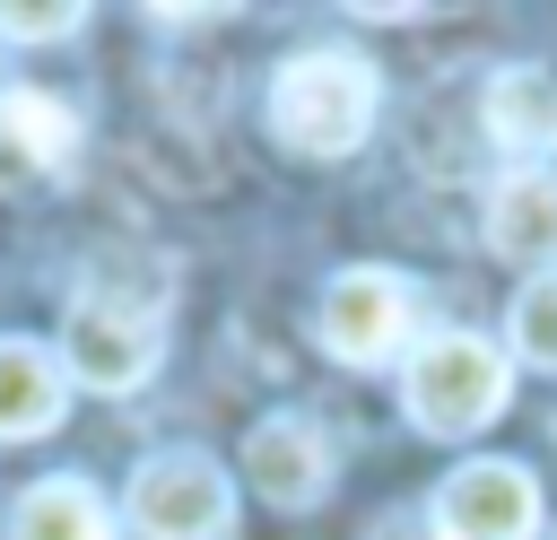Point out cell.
Returning a JSON list of instances; mask_svg holds the SVG:
<instances>
[{
	"label": "cell",
	"mask_w": 557,
	"mask_h": 540,
	"mask_svg": "<svg viewBox=\"0 0 557 540\" xmlns=\"http://www.w3.org/2000/svg\"><path fill=\"white\" fill-rule=\"evenodd\" d=\"M505 401H513V375H505V357H496L487 340L435 331V340L409 348V375H400L409 427H426V435H479Z\"/></svg>",
	"instance_id": "obj_2"
},
{
	"label": "cell",
	"mask_w": 557,
	"mask_h": 540,
	"mask_svg": "<svg viewBox=\"0 0 557 540\" xmlns=\"http://www.w3.org/2000/svg\"><path fill=\"white\" fill-rule=\"evenodd\" d=\"M479 122H487V139L513 148V157H548V148H557V70H540V61L496 70L487 96H479Z\"/></svg>",
	"instance_id": "obj_9"
},
{
	"label": "cell",
	"mask_w": 557,
	"mask_h": 540,
	"mask_svg": "<svg viewBox=\"0 0 557 540\" xmlns=\"http://www.w3.org/2000/svg\"><path fill=\"white\" fill-rule=\"evenodd\" d=\"M87 17L78 9H0V35L9 44H61V35H78Z\"/></svg>",
	"instance_id": "obj_14"
},
{
	"label": "cell",
	"mask_w": 557,
	"mask_h": 540,
	"mask_svg": "<svg viewBox=\"0 0 557 540\" xmlns=\"http://www.w3.org/2000/svg\"><path fill=\"white\" fill-rule=\"evenodd\" d=\"M487 244L505 261H557V174H540V165L505 174L487 200Z\"/></svg>",
	"instance_id": "obj_10"
},
{
	"label": "cell",
	"mask_w": 557,
	"mask_h": 540,
	"mask_svg": "<svg viewBox=\"0 0 557 540\" xmlns=\"http://www.w3.org/2000/svg\"><path fill=\"white\" fill-rule=\"evenodd\" d=\"M513 348L557 375V270H540V279L513 296Z\"/></svg>",
	"instance_id": "obj_13"
},
{
	"label": "cell",
	"mask_w": 557,
	"mask_h": 540,
	"mask_svg": "<svg viewBox=\"0 0 557 540\" xmlns=\"http://www.w3.org/2000/svg\"><path fill=\"white\" fill-rule=\"evenodd\" d=\"M9 540H113V514L87 479H35L9 514Z\"/></svg>",
	"instance_id": "obj_12"
},
{
	"label": "cell",
	"mask_w": 557,
	"mask_h": 540,
	"mask_svg": "<svg viewBox=\"0 0 557 540\" xmlns=\"http://www.w3.org/2000/svg\"><path fill=\"white\" fill-rule=\"evenodd\" d=\"M409 322H418V296H409L400 270H339L322 287V314H313L322 348L348 357V366H383L409 340Z\"/></svg>",
	"instance_id": "obj_4"
},
{
	"label": "cell",
	"mask_w": 557,
	"mask_h": 540,
	"mask_svg": "<svg viewBox=\"0 0 557 540\" xmlns=\"http://www.w3.org/2000/svg\"><path fill=\"white\" fill-rule=\"evenodd\" d=\"M540 523V488L513 462H461L435 488V531L444 540H522Z\"/></svg>",
	"instance_id": "obj_6"
},
{
	"label": "cell",
	"mask_w": 557,
	"mask_h": 540,
	"mask_svg": "<svg viewBox=\"0 0 557 540\" xmlns=\"http://www.w3.org/2000/svg\"><path fill=\"white\" fill-rule=\"evenodd\" d=\"M78 165V113L44 87L0 96V192H44Z\"/></svg>",
	"instance_id": "obj_7"
},
{
	"label": "cell",
	"mask_w": 557,
	"mask_h": 540,
	"mask_svg": "<svg viewBox=\"0 0 557 540\" xmlns=\"http://www.w3.org/2000/svg\"><path fill=\"white\" fill-rule=\"evenodd\" d=\"M374 113H383V78L348 44H313L270 78V139L296 157H348L374 131Z\"/></svg>",
	"instance_id": "obj_1"
},
{
	"label": "cell",
	"mask_w": 557,
	"mask_h": 540,
	"mask_svg": "<svg viewBox=\"0 0 557 540\" xmlns=\"http://www.w3.org/2000/svg\"><path fill=\"white\" fill-rule=\"evenodd\" d=\"M366 540H444V531H435V514H383Z\"/></svg>",
	"instance_id": "obj_15"
},
{
	"label": "cell",
	"mask_w": 557,
	"mask_h": 540,
	"mask_svg": "<svg viewBox=\"0 0 557 540\" xmlns=\"http://www.w3.org/2000/svg\"><path fill=\"white\" fill-rule=\"evenodd\" d=\"M157 348H165L157 314H131V305L78 296V305H70V331H61V375L87 383V392H131V383L157 366Z\"/></svg>",
	"instance_id": "obj_5"
},
{
	"label": "cell",
	"mask_w": 557,
	"mask_h": 540,
	"mask_svg": "<svg viewBox=\"0 0 557 540\" xmlns=\"http://www.w3.org/2000/svg\"><path fill=\"white\" fill-rule=\"evenodd\" d=\"M244 470H252V488L270 496V505H322V488H331V453H322V435L305 427V418H261L252 435H244Z\"/></svg>",
	"instance_id": "obj_8"
},
{
	"label": "cell",
	"mask_w": 557,
	"mask_h": 540,
	"mask_svg": "<svg viewBox=\"0 0 557 540\" xmlns=\"http://www.w3.org/2000/svg\"><path fill=\"white\" fill-rule=\"evenodd\" d=\"M70 401L61 357H44L35 340H0V435H44Z\"/></svg>",
	"instance_id": "obj_11"
},
{
	"label": "cell",
	"mask_w": 557,
	"mask_h": 540,
	"mask_svg": "<svg viewBox=\"0 0 557 540\" xmlns=\"http://www.w3.org/2000/svg\"><path fill=\"white\" fill-rule=\"evenodd\" d=\"M235 514V488L209 453H157L131 479V531L139 540H218Z\"/></svg>",
	"instance_id": "obj_3"
}]
</instances>
